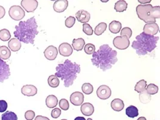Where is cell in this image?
<instances>
[{
	"label": "cell",
	"mask_w": 160,
	"mask_h": 120,
	"mask_svg": "<svg viewBox=\"0 0 160 120\" xmlns=\"http://www.w3.org/2000/svg\"><path fill=\"white\" fill-rule=\"evenodd\" d=\"M92 55V64L103 72L111 68L118 61L117 51L113 50L109 45H102L99 49Z\"/></svg>",
	"instance_id": "obj_1"
},
{
	"label": "cell",
	"mask_w": 160,
	"mask_h": 120,
	"mask_svg": "<svg viewBox=\"0 0 160 120\" xmlns=\"http://www.w3.org/2000/svg\"><path fill=\"white\" fill-rule=\"evenodd\" d=\"M38 25L34 17H32L26 21H21L15 27L14 36L21 42L32 45L34 44V39L38 34Z\"/></svg>",
	"instance_id": "obj_2"
},
{
	"label": "cell",
	"mask_w": 160,
	"mask_h": 120,
	"mask_svg": "<svg viewBox=\"0 0 160 120\" xmlns=\"http://www.w3.org/2000/svg\"><path fill=\"white\" fill-rule=\"evenodd\" d=\"M55 75L63 82L65 87L72 86L80 73V66L76 62H73L70 60H66L63 63L59 64L56 68Z\"/></svg>",
	"instance_id": "obj_3"
},
{
	"label": "cell",
	"mask_w": 160,
	"mask_h": 120,
	"mask_svg": "<svg viewBox=\"0 0 160 120\" xmlns=\"http://www.w3.org/2000/svg\"><path fill=\"white\" fill-rule=\"evenodd\" d=\"M158 40V37L148 35L143 32L136 36L131 46L138 55H145L155 49Z\"/></svg>",
	"instance_id": "obj_4"
},
{
	"label": "cell",
	"mask_w": 160,
	"mask_h": 120,
	"mask_svg": "<svg viewBox=\"0 0 160 120\" xmlns=\"http://www.w3.org/2000/svg\"><path fill=\"white\" fill-rule=\"evenodd\" d=\"M136 13L138 18L145 22H155L156 19L160 18V7H153L150 4H140L136 8Z\"/></svg>",
	"instance_id": "obj_5"
},
{
	"label": "cell",
	"mask_w": 160,
	"mask_h": 120,
	"mask_svg": "<svg viewBox=\"0 0 160 120\" xmlns=\"http://www.w3.org/2000/svg\"><path fill=\"white\" fill-rule=\"evenodd\" d=\"M10 17L15 21H21L25 17V13L23 9L19 6H13L8 11Z\"/></svg>",
	"instance_id": "obj_6"
},
{
	"label": "cell",
	"mask_w": 160,
	"mask_h": 120,
	"mask_svg": "<svg viewBox=\"0 0 160 120\" xmlns=\"http://www.w3.org/2000/svg\"><path fill=\"white\" fill-rule=\"evenodd\" d=\"M113 44L114 46L119 50H125L130 46L129 38L125 36H117L113 39Z\"/></svg>",
	"instance_id": "obj_7"
},
{
	"label": "cell",
	"mask_w": 160,
	"mask_h": 120,
	"mask_svg": "<svg viewBox=\"0 0 160 120\" xmlns=\"http://www.w3.org/2000/svg\"><path fill=\"white\" fill-rule=\"evenodd\" d=\"M10 76V67L8 64L0 58V83L8 79Z\"/></svg>",
	"instance_id": "obj_8"
},
{
	"label": "cell",
	"mask_w": 160,
	"mask_h": 120,
	"mask_svg": "<svg viewBox=\"0 0 160 120\" xmlns=\"http://www.w3.org/2000/svg\"><path fill=\"white\" fill-rule=\"evenodd\" d=\"M21 4L22 8L28 13L34 12L38 5L37 0H22Z\"/></svg>",
	"instance_id": "obj_9"
},
{
	"label": "cell",
	"mask_w": 160,
	"mask_h": 120,
	"mask_svg": "<svg viewBox=\"0 0 160 120\" xmlns=\"http://www.w3.org/2000/svg\"><path fill=\"white\" fill-rule=\"evenodd\" d=\"M112 91L107 85H101L97 90V97L102 100L108 99L111 96Z\"/></svg>",
	"instance_id": "obj_10"
},
{
	"label": "cell",
	"mask_w": 160,
	"mask_h": 120,
	"mask_svg": "<svg viewBox=\"0 0 160 120\" xmlns=\"http://www.w3.org/2000/svg\"><path fill=\"white\" fill-rule=\"evenodd\" d=\"M159 31V27L156 22L146 23L143 27V32L151 36H155Z\"/></svg>",
	"instance_id": "obj_11"
},
{
	"label": "cell",
	"mask_w": 160,
	"mask_h": 120,
	"mask_svg": "<svg viewBox=\"0 0 160 120\" xmlns=\"http://www.w3.org/2000/svg\"><path fill=\"white\" fill-rule=\"evenodd\" d=\"M44 55L45 58L49 61L55 60L58 55V49L54 46H48L44 51Z\"/></svg>",
	"instance_id": "obj_12"
},
{
	"label": "cell",
	"mask_w": 160,
	"mask_h": 120,
	"mask_svg": "<svg viewBox=\"0 0 160 120\" xmlns=\"http://www.w3.org/2000/svg\"><path fill=\"white\" fill-rule=\"evenodd\" d=\"M70 102L74 106H80L83 104L84 101V96L83 94L79 92L76 91L74 92L70 96Z\"/></svg>",
	"instance_id": "obj_13"
},
{
	"label": "cell",
	"mask_w": 160,
	"mask_h": 120,
	"mask_svg": "<svg viewBox=\"0 0 160 120\" xmlns=\"http://www.w3.org/2000/svg\"><path fill=\"white\" fill-rule=\"evenodd\" d=\"M59 52L63 57H69L73 53V48L68 43H63L59 46Z\"/></svg>",
	"instance_id": "obj_14"
},
{
	"label": "cell",
	"mask_w": 160,
	"mask_h": 120,
	"mask_svg": "<svg viewBox=\"0 0 160 120\" xmlns=\"http://www.w3.org/2000/svg\"><path fill=\"white\" fill-rule=\"evenodd\" d=\"M68 2L67 0H57L53 6V10L57 13L64 12L68 8Z\"/></svg>",
	"instance_id": "obj_15"
},
{
	"label": "cell",
	"mask_w": 160,
	"mask_h": 120,
	"mask_svg": "<svg viewBox=\"0 0 160 120\" xmlns=\"http://www.w3.org/2000/svg\"><path fill=\"white\" fill-rule=\"evenodd\" d=\"M22 94L28 97L34 96L37 93V89L34 85H26L22 87L21 89Z\"/></svg>",
	"instance_id": "obj_16"
},
{
	"label": "cell",
	"mask_w": 160,
	"mask_h": 120,
	"mask_svg": "<svg viewBox=\"0 0 160 120\" xmlns=\"http://www.w3.org/2000/svg\"><path fill=\"white\" fill-rule=\"evenodd\" d=\"M76 18L79 22L86 23L89 21L91 19V15L87 11L80 10L76 13Z\"/></svg>",
	"instance_id": "obj_17"
},
{
	"label": "cell",
	"mask_w": 160,
	"mask_h": 120,
	"mask_svg": "<svg viewBox=\"0 0 160 120\" xmlns=\"http://www.w3.org/2000/svg\"><path fill=\"white\" fill-rule=\"evenodd\" d=\"M81 112L85 116H91L94 112V107L90 103H83L80 108Z\"/></svg>",
	"instance_id": "obj_18"
},
{
	"label": "cell",
	"mask_w": 160,
	"mask_h": 120,
	"mask_svg": "<svg viewBox=\"0 0 160 120\" xmlns=\"http://www.w3.org/2000/svg\"><path fill=\"white\" fill-rule=\"evenodd\" d=\"M9 49L13 52H18L21 48V42L16 38H13L8 43Z\"/></svg>",
	"instance_id": "obj_19"
},
{
	"label": "cell",
	"mask_w": 160,
	"mask_h": 120,
	"mask_svg": "<svg viewBox=\"0 0 160 120\" xmlns=\"http://www.w3.org/2000/svg\"><path fill=\"white\" fill-rule=\"evenodd\" d=\"M111 108L117 112H120L124 109V102L120 98H115L111 102Z\"/></svg>",
	"instance_id": "obj_20"
},
{
	"label": "cell",
	"mask_w": 160,
	"mask_h": 120,
	"mask_svg": "<svg viewBox=\"0 0 160 120\" xmlns=\"http://www.w3.org/2000/svg\"><path fill=\"white\" fill-rule=\"evenodd\" d=\"M85 45V42L83 38H74L72 42L73 48L77 51H80L83 49L84 46Z\"/></svg>",
	"instance_id": "obj_21"
},
{
	"label": "cell",
	"mask_w": 160,
	"mask_h": 120,
	"mask_svg": "<svg viewBox=\"0 0 160 120\" xmlns=\"http://www.w3.org/2000/svg\"><path fill=\"white\" fill-rule=\"evenodd\" d=\"M58 98L54 95H49L46 99V105L49 108H54L58 105Z\"/></svg>",
	"instance_id": "obj_22"
},
{
	"label": "cell",
	"mask_w": 160,
	"mask_h": 120,
	"mask_svg": "<svg viewBox=\"0 0 160 120\" xmlns=\"http://www.w3.org/2000/svg\"><path fill=\"white\" fill-rule=\"evenodd\" d=\"M109 28L111 32L113 34H117L121 31L122 28V24L119 21H113L110 23Z\"/></svg>",
	"instance_id": "obj_23"
},
{
	"label": "cell",
	"mask_w": 160,
	"mask_h": 120,
	"mask_svg": "<svg viewBox=\"0 0 160 120\" xmlns=\"http://www.w3.org/2000/svg\"><path fill=\"white\" fill-rule=\"evenodd\" d=\"M11 56V51L6 46H0V58L3 60H8Z\"/></svg>",
	"instance_id": "obj_24"
},
{
	"label": "cell",
	"mask_w": 160,
	"mask_h": 120,
	"mask_svg": "<svg viewBox=\"0 0 160 120\" xmlns=\"http://www.w3.org/2000/svg\"><path fill=\"white\" fill-rule=\"evenodd\" d=\"M125 112H126V115L129 118H134L138 115V109L136 106L132 105L128 106L126 109Z\"/></svg>",
	"instance_id": "obj_25"
},
{
	"label": "cell",
	"mask_w": 160,
	"mask_h": 120,
	"mask_svg": "<svg viewBox=\"0 0 160 120\" xmlns=\"http://www.w3.org/2000/svg\"><path fill=\"white\" fill-rule=\"evenodd\" d=\"M128 7L127 2L124 0H119L115 4V10L117 12H124Z\"/></svg>",
	"instance_id": "obj_26"
},
{
	"label": "cell",
	"mask_w": 160,
	"mask_h": 120,
	"mask_svg": "<svg viewBox=\"0 0 160 120\" xmlns=\"http://www.w3.org/2000/svg\"><path fill=\"white\" fill-rule=\"evenodd\" d=\"M139 100L141 103H142L143 104H147L151 101V96L148 93L146 90H144L143 92L140 93Z\"/></svg>",
	"instance_id": "obj_27"
},
{
	"label": "cell",
	"mask_w": 160,
	"mask_h": 120,
	"mask_svg": "<svg viewBox=\"0 0 160 120\" xmlns=\"http://www.w3.org/2000/svg\"><path fill=\"white\" fill-rule=\"evenodd\" d=\"M49 85L52 88H57L59 85V79L56 75H51L48 79Z\"/></svg>",
	"instance_id": "obj_28"
},
{
	"label": "cell",
	"mask_w": 160,
	"mask_h": 120,
	"mask_svg": "<svg viewBox=\"0 0 160 120\" xmlns=\"http://www.w3.org/2000/svg\"><path fill=\"white\" fill-rule=\"evenodd\" d=\"M107 24L106 23L101 22L98 24L95 28L94 33L97 36H100L106 30Z\"/></svg>",
	"instance_id": "obj_29"
},
{
	"label": "cell",
	"mask_w": 160,
	"mask_h": 120,
	"mask_svg": "<svg viewBox=\"0 0 160 120\" xmlns=\"http://www.w3.org/2000/svg\"><path fill=\"white\" fill-rule=\"evenodd\" d=\"M146 86H147V82L145 80L142 79L136 83L134 88V90L138 93H140L143 92L144 90H146Z\"/></svg>",
	"instance_id": "obj_30"
},
{
	"label": "cell",
	"mask_w": 160,
	"mask_h": 120,
	"mask_svg": "<svg viewBox=\"0 0 160 120\" xmlns=\"http://www.w3.org/2000/svg\"><path fill=\"white\" fill-rule=\"evenodd\" d=\"M1 120H18V117L15 113L7 111L2 115Z\"/></svg>",
	"instance_id": "obj_31"
},
{
	"label": "cell",
	"mask_w": 160,
	"mask_h": 120,
	"mask_svg": "<svg viewBox=\"0 0 160 120\" xmlns=\"http://www.w3.org/2000/svg\"><path fill=\"white\" fill-rule=\"evenodd\" d=\"M82 90L84 94L89 95V94H91L92 93V92L94 91V88H93V86L91 83H85L82 86Z\"/></svg>",
	"instance_id": "obj_32"
},
{
	"label": "cell",
	"mask_w": 160,
	"mask_h": 120,
	"mask_svg": "<svg viewBox=\"0 0 160 120\" xmlns=\"http://www.w3.org/2000/svg\"><path fill=\"white\" fill-rule=\"evenodd\" d=\"M11 38V34L10 31L7 29L0 30V40L3 42H6Z\"/></svg>",
	"instance_id": "obj_33"
},
{
	"label": "cell",
	"mask_w": 160,
	"mask_h": 120,
	"mask_svg": "<svg viewBox=\"0 0 160 120\" xmlns=\"http://www.w3.org/2000/svg\"><path fill=\"white\" fill-rule=\"evenodd\" d=\"M146 90L148 92V93L150 95H154L158 92V87L155 84L150 83L147 86Z\"/></svg>",
	"instance_id": "obj_34"
},
{
	"label": "cell",
	"mask_w": 160,
	"mask_h": 120,
	"mask_svg": "<svg viewBox=\"0 0 160 120\" xmlns=\"http://www.w3.org/2000/svg\"><path fill=\"white\" fill-rule=\"evenodd\" d=\"M84 51L88 55H92L95 52V46L92 43H88L85 46Z\"/></svg>",
	"instance_id": "obj_35"
},
{
	"label": "cell",
	"mask_w": 160,
	"mask_h": 120,
	"mask_svg": "<svg viewBox=\"0 0 160 120\" xmlns=\"http://www.w3.org/2000/svg\"><path fill=\"white\" fill-rule=\"evenodd\" d=\"M83 31L88 36H92L93 34V29L89 24L87 23L83 24Z\"/></svg>",
	"instance_id": "obj_36"
},
{
	"label": "cell",
	"mask_w": 160,
	"mask_h": 120,
	"mask_svg": "<svg viewBox=\"0 0 160 120\" xmlns=\"http://www.w3.org/2000/svg\"><path fill=\"white\" fill-rule=\"evenodd\" d=\"M59 108L64 111H67L70 107L68 100L65 98H62L61 100H59Z\"/></svg>",
	"instance_id": "obj_37"
},
{
	"label": "cell",
	"mask_w": 160,
	"mask_h": 120,
	"mask_svg": "<svg viewBox=\"0 0 160 120\" xmlns=\"http://www.w3.org/2000/svg\"><path fill=\"white\" fill-rule=\"evenodd\" d=\"M76 22V19L73 16H69L66 19L65 25L67 28H72Z\"/></svg>",
	"instance_id": "obj_38"
},
{
	"label": "cell",
	"mask_w": 160,
	"mask_h": 120,
	"mask_svg": "<svg viewBox=\"0 0 160 120\" xmlns=\"http://www.w3.org/2000/svg\"><path fill=\"white\" fill-rule=\"evenodd\" d=\"M121 36H125L128 38H130L132 36V30L129 27H125L121 31Z\"/></svg>",
	"instance_id": "obj_39"
},
{
	"label": "cell",
	"mask_w": 160,
	"mask_h": 120,
	"mask_svg": "<svg viewBox=\"0 0 160 120\" xmlns=\"http://www.w3.org/2000/svg\"><path fill=\"white\" fill-rule=\"evenodd\" d=\"M25 118L27 120H32L35 118V112L33 111L29 110L25 113Z\"/></svg>",
	"instance_id": "obj_40"
},
{
	"label": "cell",
	"mask_w": 160,
	"mask_h": 120,
	"mask_svg": "<svg viewBox=\"0 0 160 120\" xmlns=\"http://www.w3.org/2000/svg\"><path fill=\"white\" fill-rule=\"evenodd\" d=\"M61 114V111L59 108H55L51 112V116L53 118H58Z\"/></svg>",
	"instance_id": "obj_41"
},
{
	"label": "cell",
	"mask_w": 160,
	"mask_h": 120,
	"mask_svg": "<svg viewBox=\"0 0 160 120\" xmlns=\"http://www.w3.org/2000/svg\"><path fill=\"white\" fill-rule=\"evenodd\" d=\"M8 106V103L5 100H0V112H4L7 110Z\"/></svg>",
	"instance_id": "obj_42"
},
{
	"label": "cell",
	"mask_w": 160,
	"mask_h": 120,
	"mask_svg": "<svg viewBox=\"0 0 160 120\" xmlns=\"http://www.w3.org/2000/svg\"><path fill=\"white\" fill-rule=\"evenodd\" d=\"M5 15H6L5 8L2 6H0V19H2V18H4Z\"/></svg>",
	"instance_id": "obj_43"
},
{
	"label": "cell",
	"mask_w": 160,
	"mask_h": 120,
	"mask_svg": "<svg viewBox=\"0 0 160 120\" xmlns=\"http://www.w3.org/2000/svg\"><path fill=\"white\" fill-rule=\"evenodd\" d=\"M34 120H50L48 117H43L42 115H38L35 118Z\"/></svg>",
	"instance_id": "obj_44"
},
{
	"label": "cell",
	"mask_w": 160,
	"mask_h": 120,
	"mask_svg": "<svg viewBox=\"0 0 160 120\" xmlns=\"http://www.w3.org/2000/svg\"><path fill=\"white\" fill-rule=\"evenodd\" d=\"M152 0H138V2H140L141 4H146L148 3H149L151 2Z\"/></svg>",
	"instance_id": "obj_45"
},
{
	"label": "cell",
	"mask_w": 160,
	"mask_h": 120,
	"mask_svg": "<svg viewBox=\"0 0 160 120\" xmlns=\"http://www.w3.org/2000/svg\"><path fill=\"white\" fill-rule=\"evenodd\" d=\"M74 120H86V119L82 117H78Z\"/></svg>",
	"instance_id": "obj_46"
},
{
	"label": "cell",
	"mask_w": 160,
	"mask_h": 120,
	"mask_svg": "<svg viewBox=\"0 0 160 120\" xmlns=\"http://www.w3.org/2000/svg\"><path fill=\"white\" fill-rule=\"evenodd\" d=\"M138 120H146V119L145 117H141L138 118Z\"/></svg>",
	"instance_id": "obj_47"
},
{
	"label": "cell",
	"mask_w": 160,
	"mask_h": 120,
	"mask_svg": "<svg viewBox=\"0 0 160 120\" xmlns=\"http://www.w3.org/2000/svg\"><path fill=\"white\" fill-rule=\"evenodd\" d=\"M102 2H108L109 0H100Z\"/></svg>",
	"instance_id": "obj_48"
},
{
	"label": "cell",
	"mask_w": 160,
	"mask_h": 120,
	"mask_svg": "<svg viewBox=\"0 0 160 120\" xmlns=\"http://www.w3.org/2000/svg\"><path fill=\"white\" fill-rule=\"evenodd\" d=\"M87 120H92V119H91V118H88Z\"/></svg>",
	"instance_id": "obj_49"
},
{
	"label": "cell",
	"mask_w": 160,
	"mask_h": 120,
	"mask_svg": "<svg viewBox=\"0 0 160 120\" xmlns=\"http://www.w3.org/2000/svg\"><path fill=\"white\" fill-rule=\"evenodd\" d=\"M66 120V119H62V120Z\"/></svg>",
	"instance_id": "obj_50"
},
{
	"label": "cell",
	"mask_w": 160,
	"mask_h": 120,
	"mask_svg": "<svg viewBox=\"0 0 160 120\" xmlns=\"http://www.w3.org/2000/svg\"><path fill=\"white\" fill-rule=\"evenodd\" d=\"M51 1H57V0H51Z\"/></svg>",
	"instance_id": "obj_51"
}]
</instances>
